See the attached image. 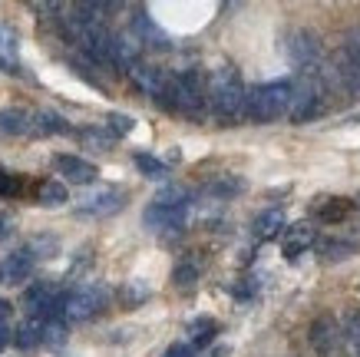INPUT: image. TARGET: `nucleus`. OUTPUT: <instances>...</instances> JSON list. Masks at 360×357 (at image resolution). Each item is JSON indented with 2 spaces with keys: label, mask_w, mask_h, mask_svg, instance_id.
<instances>
[{
  "label": "nucleus",
  "mask_w": 360,
  "mask_h": 357,
  "mask_svg": "<svg viewBox=\"0 0 360 357\" xmlns=\"http://www.w3.org/2000/svg\"><path fill=\"white\" fill-rule=\"evenodd\" d=\"M288 56H291V63L301 76L324 70V50H321V44H317V37L311 30H295L288 37Z\"/></svg>",
  "instance_id": "423d86ee"
},
{
  "label": "nucleus",
  "mask_w": 360,
  "mask_h": 357,
  "mask_svg": "<svg viewBox=\"0 0 360 357\" xmlns=\"http://www.w3.org/2000/svg\"><path fill=\"white\" fill-rule=\"evenodd\" d=\"M33 265H37V255L27 245L11 251L7 258L0 261V284H23L33 275Z\"/></svg>",
  "instance_id": "9d476101"
},
{
  "label": "nucleus",
  "mask_w": 360,
  "mask_h": 357,
  "mask_svg": "<svg viewBox=\"0 0 360 357\" xmlns=\"http://www.w3.org/2000/svg\"><path fill=\"white\" fill-rule=\"evenodd\" d=\"M219 334V321L215 318H198L188 325V347L195 351V347H208Z\"/></svg>",
  "instance_id": "4be33fe9"
},
{
  "label": "nucleus",
  "mask_w": 360,
  "mask_h": 357,
  "mask_svg": "<svg viewBox=\"0 0 360 357\" xmlns=\"http://www.w3.org/2000/svg\"><path fill=\"white\" fill-rule=\"evenodd\" d=\"M11 341L20 351H30V347H40L44 344V321H37V318H27L17 331L11 334Z\"/></svg>",
  "instance_id": "412c9836"
},
{
  "label": "nucleus",
  "mask_w": 360,
  "mask_h": 357,
  "mask_svg": "<svg viewBox=\"0 0 360 357\" xmlns=\"http://www.w3.org/2000/svg\"><path fill=\"white\" fill-rule=\"evenodd\" d=\"M153 202L155 206H186V202H192V195H188L186 185H165Z\"/></svg>",
  "instance_id": "bb28decb"
},
{
  "label": "nucleus",
  "mask_w": 360,
  "mask_h": 357,
  "mask_svg": "<svg viewBox=\"0 0 360 357\" xmlns=\"http://www.w3.org/2000/svg\"><path fill=\"white\" fill-rule=\"evenodd\" d=\"M344 337H347L350 351L360 354V311H347V318H344Z\"/></svg>",
  "instance_id": "c85d7f7f"
},
{
  "label": "nucleus",
  "mask_w": 360,
  "mask_h": 357,
  "mask_svg": "<svg viewBox=\"0 0 360 357\" xmlns=\"http://www.w3.org/2000/svg\"><path fill=\"white\" fill-rule=\"evenodd\" d=\"M330 80L344 96H360V44L347 40L330 54Z\"/></svg>",
  "instance_id": "39448f33"
},
{
  "label": "nucleus",
  "mask_w": 360,
  "mask_h": 357,
  "mask_svg": "<svg viewBox=\"0 0 360 357\" xmlns=\"http://www.w3.org/2000/svg\"><path fill=\"white\" fill-rule=\"evenodd\" d=\"M354 208H357V202H350L344 195H324V199L314 202V218L324 222V225H340V222H347L354 215Z\"/></svg>",
  "instance_id": "f8f14e48"
},
{
  "label": "nucleus",
  "mask_w": 360,
  "mask_h": 357,
  "mask_svg": "<svg viewBox=\"0 0 360 357\" xmlns=\"http://www.w3.org/2000/svg\"><path fill=\"white\" fill-rule=\"evenodd\" d=\"M30 132V113L20 106L0 109V136H27Z\"/></svg>",
  "instance_id": "6ab92c4d"
},
{
  "label": "nucleus",
  "mask_w": 360,
  "mask_h": 357,
  "mask_svg": "<svg viewBox=\"0 0 360 357\" xmlns=\"http://www.w3.org/2000/svg\"><path fill=\"white\" fill-rule=\"evenodd\" d=\"M350 123H357V126H360V113H357V116H354V119H350Z\"/></svg>",
  "instance_id": "58836bf2"
},
{
  "label": "nucleus",
  "mask_w": 360,
  "mask_h": 357,
  "mask_svg": "<svg viewBox=\"0 0 360 357\" xmlns=\"http://www.w3.org/2000/svg\"><path fill=\"white\" fill-rule=\"evenodd\" d=\"M136 169H139L146 179H155V182H162V179H169V169H165V163H159L155 156H149V152H136Z\"/></svg>",
  "instance_id": "a878e982"
},
{
  "label": "nucleus",
  "mask_w": 360,
  "mask_h": 357,
  "mask_svg": "<svg viewBox=\"0 0 360 357\" xmlns=\"http://www.w3.org/2000/svg\"><path fill=\"white\" fill-rule=\"evenodd\" d=\"M357 44H360V37H357Z\"/></svg>",
  "instance_id": "ea45409f"
},
{
  "label": "nucleus",
  "mask_w": 360,
  "mask_h": 357,
  "mask_svg": "<svg viewBox=\"0 0 360 357\" xmlns=\"http://www.w3.org/2000/svg\"><path fill=\"white\" fill-rule=\"evenodd\" d=\"M295 96V83L291 80H271V83H258L245 93V119L251 123H274L278 116H288Z\"/></svg>",
  "instance_id": "f03ea898"
},
{
  "label": "nucleus",
  "mask_w": 360,
  "mask_h": 357,
  "mask_svg": "<svg viewBox=\"0 0 360 357\" xmlns=\"http://www.w3.org/2000/svg\"><path fill=\"white\" fill-rule=\"evenodd\" d=\"M132 33H136V44H146V46H153V50H169V37H165L146 13H139V17L132 20Z\"/></svg>",
  "instance_id": "dca6fc26"
},
{
  "label": "nucleus",
  "mask_w": 360,
  "mask_h": 357,
  "mask_svg": "<svg viewBox=\"0 0 360 357\" xmlns=\"http://www.w3.org/2000/svg\"><path fill=\"white\" fill-rule=\"evenodd\" d=\"M7 344H11V331H7V327H0V351H4Z\"/></svg>",
  "instance_id": "e433bc0d"
},
{
  "label": "nucleus",
  "mask_w": 360,
  "mask_h": 357,
  "mask_svg": "<svg viewBox=\"0 0 360 357\" xmlns=\"http://www.w3.org/2000/svg\"><path fill=\"white\" fill-rule=\"evenodd\" d=\"M202 192H205L208 199H215V202H229V199L245 192V179H241V175H215Z\"/></svg>",
  "instance_id": "a211bd4d"
},
{
  "label": "nucleus",
  "mask_w": 360,
  "mask_h": 357,
  "mask_svg": "<svg viewBox=\"0 0 360 357\" xmlns=\"http://www.w3.org/2000/svg\"><path fill=\"white\" fill-rule=\"evenodd\" d=\"M288 228V222H284V212L281 208H268V212H262V215L251 222V235L258 238V242H271V238H278Z\"/></svg>",
  "instance_id": "2eb2a0df"
},
{
  "label": "nucleus",
  "mask_w": 360,
  "mask_h": 357,
  "mask_svg": "<svg viewBox=\"0 0 360 357\" xmlns=\"http://www.w3.org/2000/svg\"><path fill=\"white\" fill-rule=\"evenodd\" d=\"M13 232V215L11 212H4V208H0V242H4V238L11 235Z\"/></svg>",
  "instance_id": "72a5a7b5"
},
{
  "label": "nucleus",
  "mask_w": 360,
  "mask_h": 357,
  "mask_svg": "<svg viewBox=\"0 0 360 357\" xmlns=\"http://www.w3.org/2000/svg\"><path fill=\"white\" fill-rule=\"evenodd\" d=\"M162 357H195V351H192V347H188V344H172V347H169V351H165Z\"/></svg>",
  "instance_id": "f704fd0d"
},
{
  "label": "nucleus",
  "mask_w": 360,
  "mask_h": 357,
  "mask_svg": "<svg viewBox=\"0 0 360 357\" xmlns=\"http://www.w3.org/2000/svg\"><path fill=\"white\" fill-rule=\"evenodd\" d=\"M334 344H338V321L330 314L314 318V325H311V347H314L317 354H330Z\"/></svg>",
  "instance_id": "4468645a"
},
{
  "label": "nucleus",
  "mask_w": 360,
  "mask_h": 357,
  "mask_svg": "<svg viewBox=\"0 0 360 357\" xmlns=\"http://www.w3.org/2000/svg\"><path fill=\"white\" fill-rule=\"evenodd\" d=\"M77 136H79V142H83L86 149H96V152H110V149H112V142H116V136H112L110 130H99V126L79 130Z\"/></svg>",
  "instance_id": "393cba45"
},
{
  "label": "nucleus",
  "mask_w": 360,
  "mask_h": 357,
  "mask_svg": "<svg viewBox=\"0 0 360 357\" xmlns=\"http://www.w3.org/2000/svg\"><path fill=\"white\" fill-rule=\"evenodd\" d=\"M149 294H153V288L142 282V278H132V282H126L120 288V304L122 308H139V304L149 301Z\"/></svg>",
  "instance_id": "b1692460"
},
{
  "label": "nucleus",
  "mask_w": 360,
  "mask_h": 357,
  "mask_svg": "<svg viewBox=\"0 0 360 357\" xmlns=\"http://www.w3.org/2000/svg\"><path fill=\"white\" fill-rule=\"evenodd\" d=\"M245 93L241 73L231 63H221L208 76V113L219 119V126H238L245 119Z\"/></svg>",
  "instance_id": "f257e3e1"
},
{
  "label": "nucleus",
  "mask_w": 360,
  "mask_h": 357,
  "mask_svg": "<svg viewBox=\"0 0 360 357\" xmlns=\"http://www.w3.org/2000/svg\"><path fill=\"white\" fill-rule=\"evenodd\" d=\"M60 294H63V288H56L50 278H40V282H33L30 288L23 292V308H27V314L37 318V321H60V318H56Z\"/></svg>",
  "instance_id": "0eeeda50"
},
{
  "label": "nucleus",
  "mask_w": 360,
  "mask_h": 357,
  "mask_svg": "<svg viewBox=\"0 0 360 357\" xmlns=\"http://www.w3.org/2000/svg\"><path fill=\"white\" fill-rule=\"evenodd\" d=\"M188 212H192V202H186V206H149L146 208V215H142V222H146V228H153V232H165V235H175V232H182L188 222Z\"/></svg>",
  "instance_id": "6e6552de"
},
{
  "label": "nucleus",
  "mask_w": 360,
  "mask_h": 357,
  "mask_svg": "<svg viewBox=\"0 0 360 357\" xmlns=\"http://www.w3.org/2000/svg\"><path fill=\"white\" fill-rule=\"evenodd\" d=\"M33 199L46 208H56V206H66L70 202V192H66L63 182H56V179H44V182H37L33 189Z\"/></svg>",
  "instance_id": "aec40b11"
},
{
  "label": "nucleus",
  "mask_w": 360,
  "mask_h": 357,
  "mask_svg": "<svg viewBox=\"0 0 360 357\" xmlns=\"http://www.w3.org/2000/svg\"><path fill=\"white\" fill-rule=\"evenodd\" d=\"M23 192V179L17 173H7L0 169V199H13V195Z\"/></svg>",
  "instance_id": "c756f323"
},
{
  "label": "nucleus",
  "mask_w": 360,
  "mask_h": 357,
  "mask_svg": "<svg viewBox=\"0 0 360 357\" xmlns=\"http://www.w3.org/2000/svg\"><path fill=\"white\" fill-rule=\"evenodd\" d=\"M317 242V232L311 222H297V225H288L281 232V245H284V258L295 261L297 255H304V249H311Z\"/></svg>",
  "instance_id": "ddd939ff"
},
{
  "label": "nucleus",
  "mask_w": 360,
  "mask_h": 357,
  "mask_svg": "<svg viewBox=\"0 0 360 357\" xmlns=\"http://www.w3.org/2000/svg\"><path fill=\"white\" fill-rule=\"evenodd\" d=\"M110 304V288L96 282H83L73 284V288H63L60 294V304H56V318L60 321H89L96 318L103 308Z\"/></svg>",
  "instance_id": "7ed1b4c3"
},
{
  "label": "nucleus",
  "mask_w": 360,
  "mask_h": 357,
  "mask_svg": "<svg viewBox=\"0 0 360 357\" xmlns=\"http://www.w3.org/2000/svg\"><path fill=\"white\" fill-rule=\"evenodd\" d=\"M106 123H110L106 130H110L112 136H129V132L136 130V119L126 116V113H110V116H106Z\"/></svg>",
  "instance_id": "7c9ffc66"
},
{
  "label": "nucleus",
  "mask_w": 360,
  "mask_h": 357,
  "mask_svg": "<svg viewBox=\"0 0 360 357\" xmlns=\"http://www.w3.org/2000/svg\"><path fill=\"white\" fill-rule=\"evenodd\" d=\"M225 354H229V351H225V347H219L215 354H208V357H225Z\"/></svg>",
  "instance_id": "4c0bfd02"
},
{
  "label": "nucleus",
  "mask_w": 360,
  "mask_h": 357,
  "mask_svg": "<svg viewBox=\"0 0 360 357\" xmlns=\"http://www.w3.org/2000/svg\"><path fill=\"white\" fill-rule=\"evenodd\" d=\"M255 288H258V284H255V278H241V284H235L231 292H235V298H251V294H255Z\"/></svg>",
  "instance_id": "473e14b6"
},
{
  "label": "nucleus",
  "mask_w": 360,
  "mask_h": 357,
  "mask_svg": "<svg viewBox=\"0 0 360 357\" xmlns=\"http://www.w3.org/2000/svg\"><path fill=\"white\" fill-rule=\"evenodd\" d=\"M30 132L33 136H56V132L63 136V132H70V123L53 109H40L30 116Z\"/></svg>",
  "instance_id": "f3484780"
},
{
  "label": "nucleus",
  "mask_w": 360,
  "mask_h": 357,
  "mask_svg": "<svg viewBox=\"0 0 360 357\" xmlns=\"http://www.w3.org/2000/svg\"><path fill=\"white\" fill-rule=\"evenodd\" d=\"M126 206V192L122 189H93L79 199L77 212L79 215H112V212H120Z\"/></svg>",
  "instance_id": "1a4fd4ad"
},
{
  "label": "nucleus",
  "mask_w": 360,
  "mask_h": 357,
  "mask_svg": "<svg viewBox=\"0 0 360 357\" xmlns=\"http://www.w3.org/2000/svg\"><path fill=\"white\" fill-rule=\"evenodd\" d=\"M198 275H202V265H198V261H182V265H175L172 282L179 284V288H188V284L198 282Z\"/></svg>",
  "instance_id": "cd10ccee"
},
{
  "label": "nucleus",
  "mask_w": 360,
  "mask_h": 357,
  "mask_svg": "<svg viewBox=\"0 0 360 357\" xmlns=\"http://www.w3.org/2000/svg\"><path fill=\"white\" fill-rule=\"evenodd\" d=\"M11 314H13L11 301H0V327H7V321H11Z\"/></svg>",
  "instance_id": "c9c22d12"
},
{
  "label": "nucleus",
  "mask_w": 360,
  "mask_h": 357,
  "mask_svg": "<svg viewBox=\"0 0 360 357\" xmlns=\"http://www.w3.org/2000/svg\"><path fill=\"white\" fill-rule=\"evenodd\" d=\"M314 245L324 261H344L350 255H357V245L354 242H340V238H317Z\"/></svg>",
  "instance_id": "5701e85b"
},
{
  "label": "nucleus",
  "mask_w": 360,
  "mask_h": 357,
  "mask_svg": "<svg viewBox=\"0 0 360 357\" xmlns=\"http://www.w3.org/2000/svg\"><path fill=\"white\" fill-rule=\"evenodd\" d=\"M44 344H50V347L66 344V325L63 321H44Z\"/></svg>",
  "instance_id": "2f4dec72"
},
{
  "label": "nucleus",
  "mask_w": 360,
  "mask_h": 357,
  "mask_svg": "<svg viewBox=\"0 0 360 357\" xmlns=\"http://www.w3.org/2000/svg\"><path fill=\"white\" fill-rule=\"evenodd\" d=\"M53 169H56V175H63L66 182H77V185L96 182V175H99V169L93 163L79 159V156H66V152L53 156Z\"/></svg>",
  "instance_id": "9b49d317"
},
{
  "label": "nucleus",
  "mask_w": 360,
  "mask_h": 357,
  "mask_svg": "<svg viewBox=\"0 0 360 357\" xmlns=\"http://www.w3.org/2000/svg\"><path fill=\"white\" fill-rule=\"evenodd\" d=\"M175 113L188 119H202L208 113V83L198 70L175 76Z\"/></svg>",
  "instance_id": "20e7f679"
}]
</instances>
